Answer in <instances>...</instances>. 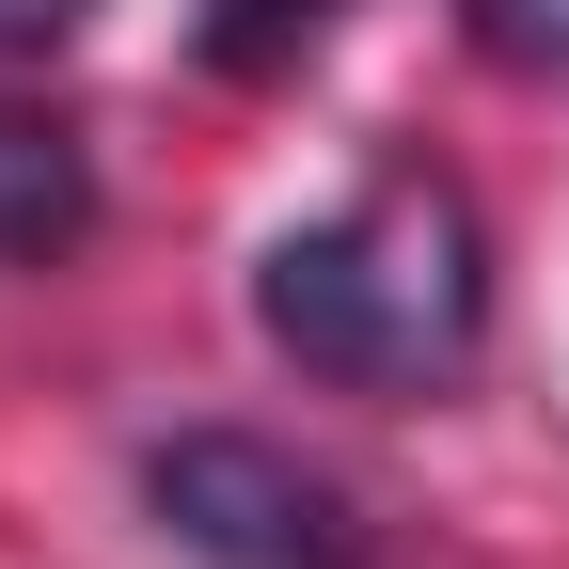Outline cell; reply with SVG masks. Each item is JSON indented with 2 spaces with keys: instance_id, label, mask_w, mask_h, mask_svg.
I'll return each mask as SVG.
<instances>
[{
  "instance_id": "1",
  "label": "cell",
  "mask_w": 569,
  "mask_h": 569,
  "mask_svg": "<svg viewBox=\"0 0 569 569\" xmlns=\"http://www.w3.org/2000/svg\"><path fill=\"white\" fill-rule=\"evenodd\" d=\"M253 332L332 396H443L490 332V238L443 174H380L253 253Z\"/></svg>"
},
{
  "instance_id": "2",
  "label": "cell",
  "mask_w": 569,
  "mask_h": 569,
  "mask_svg": "<svg viewBox=\"0 0 569 569\" xmlns=\"http://www.w3.org/2000/svg\"><path fill=\"white\" fill-rule=\"evenodd\" d=\"M142 507L206 569H380L365 490L317 475L301 443H269V427H174V443H142Z\"/></svg>"
},
{
  "instance_id": "3",
  "label": "cell",
  "mask_w": 569,
  "mask_h": 569,
  "mask_svg": "<svg viewBox=\"0 0 569 569\" xmlns=\"http://www.w3.org/2000/svg\"><path fill=\"white\" fill-rule=\"evenodd\" d=\"M96 222V159L63 111H0V269H32Z\"/></svg>"
},
{
  "instance_id": "4",
  "label": "cell",
  "mask_w": 569,
  "mask_h": 569,
  "mask_svg": "<svg viewBox=\"0 0 569 569\" xmlns=\"http://www.w3.org/2000/svg\"><path fill=\"white\" fill-rule=\"evenodd\" d=\"M348 17V0H206V80H301V48Z\"/></svg>"
},
{
  "instance_id": "5",
  "label": "cell",
  "mask_w": 569,
  "mask_h": 569,
  "mask_svg": "<svg viewBox=\"0 0 569 569\" xmlns=\"http://www.w3.org/2000/svg\"><path fill=\"white\" fill-rule=\"evenodd\" d=\"M459 17H475V48H490V63H538V80L569 63V0H459Z\"/></svg>"
},
{
  "instance_id": "6",
  "label": "cell",
  "mask_w": 569,
  "mask_h": 569,
  "mask_svg": "<svg viewBox=\"0 0 569 569\" xmlns=\"http://www.w3.org/2000/svg\"><path fill=\"white\" fill-rule=\"evenodd\" d=\"M80 17H96V0H0V48H63Z\"/></svg>"
}]
</instances>
